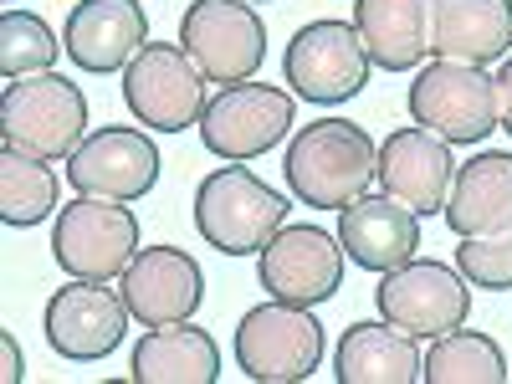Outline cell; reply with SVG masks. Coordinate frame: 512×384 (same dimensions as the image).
Wrapping results in <instances>:
<instances>
[{
  "mask_svg": "<svg viewBox=\"0 0 512 384\" xmlns=\"http://www.w3.org/2000/svg\"><path fill=\"white\" fill-rule=\"evenodd\" d=\"M287 190L313 210H344L379 180V144L364 123L349 118H313L292 134L282 159Z\"/></svg>",
  "mask_w": 512,
  "mask_h": 384,
  "instance_id": "cell-1",
  "label": "cell"
},
{
  "mask_svg": "<svg viewBox=\"0 0 512 384\" xmlns=\"http://www.w3.org/2000/svg\"><path fill=\"white\" fill-rule=\"evenodd\" d=\"M0 139L16 154L67 164L88 139V93L62 72L16 77L0 93Z\"/></svg>",
  "mask_w": 512,
  "mask_h": 384,
  "instance_id": "cell-2",
  "label": "cell"
},
{
  "mask_svg": "<svg viewBox=\"0 0 512 384\" xmlns=\"http://www.w3.org/2000/svg\"><path fill=\"white\" fill-rule=\"evenodd\" d=\"M287 195L246 164H221L195 185V231L221 256H256L287 226Z\"/></svg>",
  "mask_w": 512,
  "mask_h": 384,
  "instance_id": "cell-3",
  "label": "cell"
},
{
  "mask_svg": "<svg viewBox=\"0 0 512 384\" xmlns=\"http://www.w3.org/2000/svg\"><path fill=\"white\" fill-rule=\"evenodd\" d=\"M231 354L251 384H303L323 364V323L313 308L272 297L241 313Z\"/></svg>",
  "mask_w": 512,
  "mask_h": 384,
  "instance_id": "cell-4",
  "label": "cell"
},
{
  "mask_svg": "<svg viewBox=\"0 0 512 384\" xmlns=\"http://www.w3.org/2000/svg\"><path fill=\"white\" fill-rule=\"evenodd\" d=\"M52 256L67 277L113 282L139 256V216L123 200L72 195L52 216Z\"/></svg>",
  "mask_w": 512,
  "mask_h": 384,
  "instance_id": "cell-5",
  "label": "cell"
},
{
  "mask_svg": "<svg viewBox=\"0 0 512 384\" xmlns=\"http://www.w3.org/2000/svg\"><path fill=\"white\" fill-rule=\"evenodd\" d=\"M205 72L180 41H149V47L123 67V103L134 123L154 128V134H185L200 128L205 113Z\"/></svg>",
  "mask_w": 512,
  "mask_h": 384,
  "instance_id": "cell-6",
  "label": "cell"
},
{
  "mask_svg": "<svg viewBox=\"0 0 512 384\" xmlns=\"http://www.w3.org/2000/svg\"><path fill=\"white\" fill-rule=\"evenodd\" d=\"M410 118L456 144H482L497 128V77L472 62H425L410 82Z\"/></svg>",
  "mask_w": 512,
  "mask_h": 384,
  "instance_id": "cell-7",
  "label": "cell"
},
{
  "mask_svg": "<svg viewBox=\"0 0 512 384\" xmlns=\"http://www.w3.org/2000/svg\"><path fill=\"white\" fill-rule=\"evenodd\" d=\"M369 67L374 62L364 52L354 21H338V16L308 21L282 52V77L292 82V93L318 108L359 98L369 88Z\"/></svg>",
  "mask_w": 512,
  "mask_h": 384,
  "instance_id": "cell-8",
  "label": "cell"
},
{
  "mask_svg": "<svg viewBox=\"0 0 512 384\" xmlns=\"http://www.w3.org/2000/svg\"><path fill=\"white\" fill-rule=\"evenodd\" d=\"M297 123L292 93H282L277 82H231L200 113V144L226 159V164H246L262 159L267 149H277Z\"/></svg>",
  "mask_w": 512,
  "mask_h": 384,
  "instance_id": "cell-9",
  "label": "cell"
},
{
  "mask_svg": "<svg viewBox=\"0 0 512 384\" xmlns=\"http://www.w3.org/2000/svg\"><path fill=\"white\" fill-rule=\"evenodd\" d=\"M180 47L195 57V67L231 88L251 82L267 62V21L246 0H190L180 16Z\"/></svg>",
  "mask_w": 512,
  "mask_h": 384,
  "instance_id": "cell-10",
  "label": "cell"
},
{
  "mask_svg": "<svg viewBox=\"0 0 512 384\" xmlns=\"http://www.w3.org/2000/svg\"><path fill=\"white\" fill-rule=\"evenodd\" d=\"M374 308H379V318H390L410 338H441L472 318V282L446 262L410 256L405 267L379 272Z\"/></svg>",
  "mask_w": 512,
  "mask_h": 384,
  "instance_id": "cell-11",
  "label": "cell"
},
{
  "mask_svg": "<svg viewBox=\"0 0 512 384\" xmlns=\"http://www.w3.org/2000/svg\"><path fill=\"white\" fill-rule=\"evenodd\" d=\"M159 149L149 139V128H128V123H103L77 144V154L62 164V175L77 195H98V200H123L134 205L159 185Z\"/></svg>",
  "mask_w": 512,
  "mask_h": 384,
  "instance_id": "cell-12",
  "label": "cell"
},
{
  "mask_svg": "<svg viewBox=\"0 0 512 384\" xmlns=\"http://www.w3.org/2000/svg\"><path fill=\"white\" fill-rule=\"evenodd\" d=\"M344 241L338 231L323 226H282L262 251H256V282L267 287V297L282 303L318 308L344 287Z\"/></svg>",
  "mask_w": 512,
  "mask_h": 384,
  "instance_id": "cell-13",
  "label": "cell"
},
{
  "mask_svg": "<svg viewBox=\"0 0 512 384\" xmlns=\"http://www.w3.org/2000/svg\"><path fill=\"white\" fill-rule=\"evenodd\" d=\"M128 303L123 292H113L108 282H88V277H72L67 287H57L41 308V328H47V344L57 359L67 364H98L108 359L123 333H128Z\"/></svg>",
  "mask_w": 512,
  "mask_h": 384,
  "instance_id": "cell-14",
  "label": "cell"
},
{
  "mask_svg": "<svg viewBox=\"0 0 512 384\" xmlns=\"http://www.w3.org/2000/svg\"><path fill=\"white\" fill-rule=\"evenodd\" d=\"M118 292L134 323L164 328V323H185L205 303V272L185 246H139V256L123 267Z\"/></svg>",
  "mask_w": 512,
  "mask_h": 384,
  "instance_id": "cell-15",
  "label": "cell"
},
{
  "mask_svg": "<svg viewBox=\"0 0 512 384\" xmlns=\"http://www.w3.org/2000/svg\"><path fill=\"white\" fill-rule=\"evenodd\" d=\"M149 47V16L144 0H77L62 26V52L82 72H123Z\"/></svg>",
  "mask_w": 512,
  "mask_h": 384,
  "instance_id": "cell-16",
  "label": "cell"
},
{
  "mask_svg": "<svg viewBox=\"0 0 512 384\" xmlns=\"http://www.w3.org/2000/svg\"><path fill=\"white\" fill-rule=\"evenodd\" d=\"M451 180H456L451 144L441 134H431V128L410 123V128H395V134L379 144V190L405 200L415 216L446 210Z\"/></svg>",
  "mask_w": 512,
  "mask_h": 384,
  "instance_id": "cell-17",
  "label": "cell"
},
{
  "mask_svg": "<svg viewBox=\"0 0 512 384\" xmlns=\"http://www.w3.org/2000/svg\"><path fill=\"white\" fill-rule=\"evenodd\" d=\"M338 241L344 256L364 272H395L420 251V216L395 195H359L338 210Z\"/></svg>",
  "mask_w": 512,
  "mask_h": 384,
  "instance_id": "cell-18",
  "label": "cell"
},
{
  "mask_svg": "<svg viewBox=\"0 0 512 384\" xmlns=\"http://www.w3.org/2000/svg\"><path fill=\"white\" fill-rule=\"evenodd\" d=\"M512 52V0H431V57L502 62Z\"/></svg>",
  "mask_w": 512,
  "mask_h": 384,
  "instance_id": "cell-19",
  "label": "cell"
},
{
  "mask_svg": "<svg viewBox=\"0 0 512 384\" xmlns=\"http://www.w3.org/2000/svg\"><path fill=\"white\" fill-rule=\"evenodd\" d=\"M441 216L456 236L512 231V149H487L472 164H456Z\"/></svg>",
  "mask_w": 512,
  "mask_h": 384,
  "instance_id": "cell-20",
  "label": "cell"
},
{
  "mask_svg": "<svg viewBox=\"0 0 512 384\" xmlns=\"http://www.w3.org/2000/svg\"><path fill=\"white\" fill-rule=\"evenodd\" d=\"M425 354L415 338L395 328L390 318H359L344 328L333 349V374L338 384H415Z\"/></svg>",
  "mask_w": 512,
  "mask_h": 384,
  "instance_id": "cell-21",
  "label": "cell"
},
{
  "mask_svg": "<svg viewBox=\"0 0 512 384\" xmlns=\"http://www.w3.org/2000/svg\"><path fill=\"white\" fill-rule=\"evenodd\" d=\"M354 31L384 72H415L431 57V0H354Z\"/></svg>",
  "mask_w": 512,
  "mask_h": 384,
  "instance_id": "cell-22",
  "label": "cell"
},
{
  "mask_svg": "<svg viewBox=\"0 0 512 384\" xmlns=\"http://www.w3.org/2000/svg\"><path fill=\"white\" fill-rule=\"evenodd\" d=\"M128 379L134 384H216L221 379V344L205 328L164 323L139 338L134 359H128Z\"/></svg>",
  "mask_w": 512,
  "mask_h": 384,
  "instance_id": "cell-23",
  "label": "cell"
},
{
  "mask_svg": "<svg viewBox=\"0 0 512 384\" xmlns=\"http://www.w3.org/2000/svg\"><path fill=\"white\" fill-rule=\"evenodd\" d=\"M507 354L497 338L477 333V328H451L441 338H431V354L420 364L425 384H507Z\"/></svg>",
  "mask_w": 512,
  "mask_h": 384,
  "instance_id": "cell-24",
  "label": "cell"
},
{
  "mask_svg": "<svg viewBox=\"0 0 512 384\" xmlns=\"http://www.w3.org/2000/svg\"><path fill=\"white\" fill-rule=\"evenodd\" d=\"M62 200V180L47 159H31V154H16L6 149L0 154V221L26 231V226H41L57 216Z\"/></svg>",
  "mask_w": 512,
  "mask_h": 384,
  "instance_id": "cell-25",
  "label": "cell"
},
{
  "mask_svg": "<svg viewBox=\"0 0 512 384\" xmlns=\"http://www.w3.org/2000/svg\"><path fill=\"white\" fill-rule=\"evenodd\" d=\"M57 57H62V41L36 11H16V6L0 11V72H6V82L52 72Z\"/></svg>",
  "mask_w": 512,
  "mask_h": 384,
  "instance_id": "cell-26",
  "label": "cell"
},
{
  "mask_svg": "<svg viewBox=\"0 0 512 384\" xmlns=\"http://www.w3.org/2000/svg\"><path fill=\"white\" fill-rule=\"evenodd\" d=\"M456 272L482 292H512V231L497 236H461Z\"/></svg>",
  "mask_w": 512,
  "mask_h": 384,
  "instance_id": "cell-27",
  "label": "cell"
},
{
  "mask_svg": "<svg viewBox=\"0 0 512 384\" xmlns=\"http://www.w3.org/2000/svg\"><path fill=\"white\" fill-rule=\"evenodd\" d=\"M497 128L512 139V52L497 67Z\"/></svg>",
  "mask_w": 512,
  "mask_h": 384,
  "instance_id": "cell-28",
  "label": "cell"
},
{
  "mask_svg": "<svg viewBox=\"0 0 512 384\" xmlns=\"http://www.w3.org/2000/svg\"><path fill=\"white\" fill-rule=\"evenodd\" d=\"M21 349H16V338L11 333H0V379H6V384H21Z\"/></svg>",
  "mask_w": 512,
  "mask_h": 384,
  "instance_id": "cell-29",
  "label": "cell"
},
{
  "mask_svg": "<svg viewBox=\"0 0 512 384\" xmlns=\"http://www.w3.org/2000/svg\"><path fill=\"white\" fill-rule=\"evenodd\" d=\"M246 6H262V0H246Z\"/></svg>",
  "mask_w": 512,
  "mask_h": 384,
  "instance_id": "cell-30",
  "label": "cell"
}]
</instances>
